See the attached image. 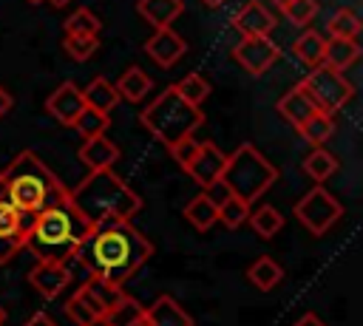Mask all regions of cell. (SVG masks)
I'll return each mask as SVG.
<instances>
[{"mask_svg": "<svg viewBox=\"0 0 363 326\" xmlns=\"http://www.w3.org/2000/svg\"><path fill=\"white\" fill-rule=\"evenodd\" d=\"M153 255V244L130 224V221H108L91 230V235L79 244L77 258L88 269L111 283H125L142 264Z\"/></svg>", "mask_w": 363, "mask_h": 326, "instance_id": "obj_1", "label": "cell"}, {"mask_svg": "<svg viewBox=\"0 0 363 326\" xmlns=\"http://www.w3.org/2000/svg\"><path fill=\"white\" fill-rule=\"evenodd\" d=\"M0 184L3 196L28 218L71 196V190L34 150H23L20 156H14V162L0 173Z\"/></svg>", "mask_w": 363, "mask_h": 326, "instance_id": "obj_2", "label": "cell"}, {"mask_svg": "<svg viewBox=\"0 0 363 326\" xmlns=\"http://www.w3.org/2000/svg\"><path fill=\"white\" fill-rule=\"evenodd\" d=\"M91 224L77 213L71 196L43 213H37L26 230V249L37 255V261H60L68 264L79 244L91 235Z\"/></svg>", "mask_w": 363, "mask_h": 326, "instance_id": "obj_3", "label": "cell"}, {"mask_svg": "<svg viewBox=\"0 0 363 326\" xmlns=\"http://www.w3.org/2000/svg\"><path fill=\"white\" fill-rule=\"evenodd\" d=\"M71 204L91 227H99L108 221H130L142 210V196L113 170H94L71 190Z\"/></svg>", "mask_w": 363, "mask_h": 326, "instance_id": "obj_4", "label": "cell"}, {"mask_svg": "<svg viewBox=\"0 0 363 326\" xmlns=\"http://www.w3.org/2000/svg\"><path fill=\"white\" fill-rule=\"evenodd\" d=\"M139 119L150 136H156L164 147H173L176 142L193 136V130L204 122V113H201V108L187 105L170 85L142 111Z\"/></svg>", "mask_w": 363, "mask_h": 326, "instance_id": "obj_5", "label": "cell"}, {"mask_svg": "<svg viewBox=\"0 0 363 326\" xmlns=\"http://www.w3.org/2000/svg\"><path fill=\"white\" fill-rule=\"evenodd\" d=\"M224 187L230 190V196L252 204L258 201L275 181H278V167L252 145H238L224 164L221 173Z\"/></svg>", "mask_w": 363, "mask_h": 326, "instance_id": "obj_6", "label": "cell"}, {"mask_svg": "<svg viewBox=\"0 0 363 326\" xmlns=\"http://www.w3.org/2000/svg\"><path fill=\"white\" fill-rule=\"evenodd\" d=\"M298 85L306 91V96H309V99L315 102V108L323 111V113H337V111L352 99V94H354L352 82H349L340 71L326 68V65H315Z\"/></svg>", "mask_w": 363, "mask_h": 326, "instance_id": "obj_7", "label": "cell"}, {"mask_svg": "<svg viewBox=\"0 0 363 326\" xmlns=\"http://www.w3.org/2000/svg\"><path fill=\"white\" fill-rule=\"evenodd\" d=\"M295 218L312 232V235H326L340 218H343V204L320 184H315L309 193H303L295 204Z\"/></svg>", "mask_w": 363, "mask_h": 326, "instance_id": "obj_8", "label": "cell"}, {"mask_svg": "<svg viewBox=\"0 0 363 326\" xmlns=\"http://www.w3.org/2000/svg\"><path fill=\"white\" fill-rule=\"evenodd\" d=\"M31 218L23 215L3 193H0V264H9L26 247V230Z\"/></svg>", "mask_w": 363, "mask_h": 326, "instance_id": "obj_9", "label": "cell"}, {"mask_svg": "<svg viewBox=\"0 0 363 326\" xmlns=\"http://www.w3.org/2000/svg\"><path fill=\"white\" fill-rule=\"evenodd\" d=\"M281 57V48L272 43V37H241L233 45V60L252 77H261L272 62Z\"/></svg>", "mask_w": 363, "mask_h": 326, "instance_id": "obj_10", "label": "cell"}, {"mask_svg": "<svg viewBox=\"0 0 363 326\" xmlns=\"http://www.w3.org/2000/svg\"><path fill=\"white\" fill-rule=\"evenodd\" d=\"M224 164H227V156L218 150V145H213V142H199L193 159H190L182 170H184L199 187L207 190L210 184H216V181L221 179Z\"/></svg>", "mask_w": 363, "mask_h": 326, "instance_id": "obj_11", "label": "cell"}, {"mask_svg": "<svg viewBox=\"0 0 363 326\" xmlns=\"http://www.w3.org/2000/svg\"><path fill=\"white\" fill-rule=\"evenodd\" d=\"M77 292L85 298V303L94 309V315H96L99 320H102V317H105L116 303H122V300L128 298V295H125V289H122L119 283L102 281V278H96V275H88Z\"/></svg>", "mask_w": 363, "mask_h": 326, "instance_id": "obj_12", "label": "cell"}, {"mask_svg": "<svg viewBox=\"0 0 363 326\" xmlns=\"http://www.w3.org/2000/svg\"><path fill=\"white\" fill-rule=\"evenodd\" d=\"M85 108V96H82V88L74 85V82H62L60 88L51 91V96L45 99V111L60 122V125H68L74 128L77 116L82 113Z\"/></svg>", "mask_w": 363, "mask_h": 326, "instance_id": "obj_13", "label": "cell"}, {"mask_svg": "<svg viewBox=\"0 0 363 326\" xmlns=\"http://www.w3.org/2000/svg\"><path fill=\"white\" fill-rule=\"evenodd\" d=\"M233 28L241 37H269L275 28V14L258 3V0H247L235 14H233Z\"/></svg>", "mask_w": 363, "mask_h": 326, "instance_id": "obj_14", "label": "cell"}, {"mask_svg": "<svg viewBox=\"0 0 363 326\" xmlns=\"http://www.w3.org/2000/svg\"><path fill=\"white\" fill-rule=\"evenodd\" d=\"M187 51V43L173 31V28H156L147 40H145V54L159 65V68H170L176 65Z\"/></svg>", "mask_w": 363, "mask_h": 326, "instance_id": "obj_15", "label": "cell"}, {"mask_svg": "<svg viewBox=\"0 0 363 326\" xmlns=\"http://www.w3.org/2000/svg\"><path fill=\"white\" fill-rule=\"evenodd\" d=\"M28 281L43 298L51 300V298H60L65 292V286L71 283V272L60 261H37L28 272Z\"/></svg>", "mask_w": 363, "mask_h": 326, "instance_id": "obj_16", "label": "cell"}, {"mask_svg": "<svg viewBox=\"0 0 363 326\" xmlns=\"http://www.w3.org/2000/svg\"><path fill=\"white\" fill-rule=\"evenodd\" d=\"M79 162L94 173V170H113V164L119 162V147L102 136H94V139H85L82 147H79Z\"/></svg>", "mask_w": 363, "mask_h": 326, "instance_id": "obj_17", "label": "cell"}, {"mask_svg": "<svg viewBox=\"0 0 363 326\" xmlns=\"http://www.w3.org/2000/svg\"><path fill=\"white\" fill-rule=\"evenodd\" d=\"M145 320L147 326H193V317L170 295H159L150 306H145Z\"/></svg>", "mask_w": 363, "mask_h": 326, "instance_id": "obj_18", "label": "cell"}, {"mask_svg": "<svg viewBox=\"0 0 363 326\" xmlns=\"http://www.w3.org/2000/svg\"><path fill=\"white\" fill-rule=\"evenodd\" d=\"M318 108H315V102L306 96V91L301 88V85H295V88H289L281 99H278V113L298 130L312 113H315Z\"/></svg>", "mask_w": 363, "mask_h": 326, "instance_id": "obj_19", "label": "cell"}, {"mask_svg": "<svg viewBox=\"0 0 363 326\" xmlns=\"http://www.w3.org/2000/svg\"><path fill=\"white\" fill-rule=\"evenodd\" d=\"M136 11L153 28H170V23L184 11V3L182 0H139Z\"/></svg>", "mask_w": 363, "mask_h": 326, "instance_id": "obj_20", "label": "cell"}, {"mask_svg": "<svg viewBox=\"0 0 363 326\" xmlns=\"http://www.w3.org/2000/svg\"><path fill=\"white\" fill-rule=\"evenodd\" d=\"M360 57V45L357 40H340V37H329L326 45H323V62L326 68H335V71H346L352 62H357Z\"/></svg>", "mask_w": 363, "mask_h": 326, "instance_id": "obj_21", "label": "cell"}, {"mask_svg": "<svg viewBox=\"0 0 363 326\" xmlns=\"http://www.w3.org/2000/svg\"><path fill=\"white\" fill-rule=\"evenodd\" d=\"M82 96H85V105L99 111V113H108L119 105V94H116V85H111L105 77H94L85 88H82Z\"/></svg>", "mask_w": 363, "mask_h": 326, "instance_id": "obj_22", "label": "cell"}, {"mask_svg": "<svg viewBox=\"0 0 363 326\" xmlns=\"http://www.w3.org/2000/svg\"><path fill=\"white\" fill-rule=\"evenodd\" d=\"M153 88V79L139 68V65H130L125 68V74L119 77L116 82V94L119 99H128V102H142Z\"/></svg>", "mask_w": 363, "mask_h": 326, "instance_id": "obj_23", "label": "cell"}, {"mask_svg": "<svg viewBox=\"0 0 363 326\" xmlns=\"http://www.w3.org/2000/svg\"><path fill=\"white\" fill-rule=\"evenodd\" d=\"M184 218L199 230V232H207L213 224H218V204L207 196V193H199L187 201L184 207Z\"/></svg>", "mask_w": 363, "mask_h": 326, "instance_id": "obj_24", "label": "cell"}, {"mask_svg": "<svg viewBox=\"0 0 363 326\" xmlns=\"http://www.w3.org/2000/svg\"><path fill=\"white\" fill-rule=\"evenodd\" d=\"M247 278H250V283H255L261 292H269V289H275V286L284 281V269H281V264H278L275 258L258 255V258L250 264Z\"/></svg>", "mask_w": 363, "mask_h": 326, "instance_id": "obj_25", "label": "cell"}, {"mask_svg": "<svg viewBox=\"0 0 363 326\" xmlns=\"http://www.w3.org/2000/svg\"><path fill=\"white\" fill-rule=\"evenodd\" d=\"M301 139L309 142L312 147H323V142H329V136L335 133V113H323V111H315L301 128H298Z\"/></svg>", "mask_w": 363, "mask_h": 326, "instance_id": "obj_26", "label": "cell"}, {"mask_svg": "<svg viewBox=\"0 0 363 326\" xmlns=\"http://www.w3.org/2000/svg\"><path fill=\"white\" fill-rule=\"evenodd\" d=\"M102 326H147V320H145V306L136 303V300L128 295L122 303H116V306L102 317Z\"/></svg>", "mask_w": 363, "mask_h": 326, "instance_id": "obj_27", "label": "cell"}, {"mask_svg": "<svg viewBox=\"0 0 363 326\" xmlns=\"http://www.w3.org/2000/svg\"><path fill=\"white\" fill-rule=\"evenodd\" d=\"M250 224H252V230H255L258 238L269 241V238H275L284 230V215L272 204H261V207H255L250 213Z\"/></svg>", "mask_w": 363, "mask_h": 326, "instance_id": "obj_28", "label": "cell"}, {"mask_svg": "<svg viewBox=\"0 0 363 326\" xmlns=\"http://www.w3.org/2000/svg\"><path fill=\"white\" fill-rule=\"evenodd\" d=\"M337 159L329 153V150H323V147H312V153L303 159V173L315 181V184H320V181H326L329 176H335L337 173Z\"/></svg>", "mask_w": 363, "mask_h": 326, "instance_id": "obj_29", "label": "cell"}, {"mask_svg": "<svg viewBox=\"0 0 363 326\" xmlns=\"http://www.w3.org/2000/svg\"><path fill=\"white\" fill-rule=\"evenodd\" d=\"M323 45H326V37H323V34H318V31H303V34L295 40L292 51L298 54L301 62H306L309 68H315V65L323 62Z\"/></svg>", "mask_w": 363, "mask_h": 326, "instance_id": "obj_30", "label": "cell"}, {"mask_svg": "<svg viewBox=\"0 0 363 326\" xmlns=\"http://www.w3.org/2000/svg\"><path fill=\"white\" fill-rule=\"evenodd\" d=\"M360 17L352 11V9H337L329 23H326V31L329 37H340V40H357L360 37Z\"/></svg>", "mask_w": 363, "mask_h": 326, "instance_id": "obj_31", "label": "cell"}, {"mask_svg": "<svg viewBox=\"0 0 363 326\" xmlns=\"http://www.w3.org/2000/svg\"><path fill=\"white\" fill-rule=\"evenodd\" d=\"M173 91L187 102V105H193V108H201V102L210 96V82L201 77V74H187L184 79H179L176 85H173Z\"/></svg>", "mask_w": 363, "mask_h": 326, "instance_id": "obj_32", "label": "cell"}, {"mask_svg": "<svg viewBox=\"0 0 363 326\" xmlns=\"http://www.w3.org/2000/svg\"><path fill=\"white\" fill-rule=\"evenodd\" d=\"M65 34H74V37H99V17L91 11V9H77L68 20H65Z\"/></svg>", "mask_w": 363, "mask_h": 326, "instance_id": "obj_33", "label": "cell"}, {"mask_svg": "<svg viewBox=\"0 0 363 326\" xmlns=\"http://www.w3.org/2000/svg\"><path fill=\"white\" fill-rule=\"evenodd\" d=\"M250 210H252V204H247V201H241V198H235V196H227V198L218 204V221H221L227 230H238V227L250 218Z\"/></svg>", "mask_w": 363, "mask_h": 326, "instance_id": "obj_34", "label": "cell"}, {"mask_svg": "<svg viewBox=\"0 0 363 326\" xmlns=\"http://www.w3.org/2000/svg\"><path fill=\"white\" fill-rule=\"evenodd\" d=\"M108 125H111V119H108V113H99V111H94V108H82V113L77 116V122H74V128H77V133L82 136V139H94V136H102L105 130H108Z\"/></svg>", "mask_w": 363, "mask_h": 326, "instance_id": "obj_35", "label": "cell"}, {"mask_svg": "<svg viewBox=\"0 0 363 326\" xmlns=\"http://www.w3.org/2000/svg\"><path fill=\"white\" fill-rule=\"evenodd\" d=\"M62 312H65V317H68L71 323H77V326H99V323H102V320L94 315V309L85 303V298H82L79 292H74V295L65 300Z\"/></svg>", "mask_w": 363, "mask_h": 326, "instance_id": "obj_36", "label": "cell"}, {"mask_svg": "<svg viewBox=\"0 0 363 326\" xmlns=\"http://www.w3.org/2000/svg\"><path fill=\"white\" fill-rule=\"evenodd\" d=\"M62 48H65V54L71 60L85 62V60H91L99 51V37H74V34H65L62 37Z\"/></svg>", "mask_w": 363, "mask_h": 326, "instance_id": "obj_37", "label": "cell"}, {"mask_svg": "<svg viewBox=\"0 0 363 326\" xmlns=\"http://www.w3.org/2000/svg\"><path fill=\"white\" fill-rule=\"evenodd\" d=\"M281 11L286 14L289 23H295V26H306V23H312V17L318 14V0H289Z\"/></svg>", "mask_w": 363, "mask_h": 326, "instance_id": "obj_38", "label": "cell"}, {"mask_svg": "<svg viewBox=\"0 0 363 326\" xmlns=\"http://www.w3.org/2000/svg\"><path fill=\"white\" fill-rule=\"evenodd\" d=\"M196 147H199V142L193 139V136H187V139H182V142H176L173 147H167L170 150V156L176 159V164H187L190 159H193V153H196Z\"/></svg>", "mask_w": 363, "mask_h": 326, "instance_id": "obj_39", "label": "cell"}, {"mask_svg": "<svg viewBox=\"0 0 363 326\" xmlns=\"http://www.w3.org/2000/svg\"><path fill=\"white\" fill-rule=\"evenodd\" d=\"M23 326H57V323H54V317L48 312H34Z\"/></svg>", "mask_w": 363, "mask_h": 326, "instance_id": "obj_40", "label": "cell"}, {"mask_svg": "<svg viewBox=\"0 0 363 326\" xmlns=\"http://www.w3.org/2000/svg\"><path fill=\"white\" fill-rule=\"evenodd\" d=\"M11 105H14V96H11V94H9L3 85H0V119H3V116L11 111Z\"/></svg>", "mask_w": 363, "mask_h": 326, "instance_id": "obj_41", "label": "cell"}, {"mask_svg": "<svg viewBox=\"0 0 363 326\" xmlns=\"http://www.w3.org/2000/svg\"><path fill=\"white\" fill-rule=\"evenodd\" d=\"M292 326H326V323H323V320H320L315 312H306V315H301V317H298Z\"/></svg>", "mask_w": 363, "mask_h": 326, "instance_id": "obj_42", "label": "cell"}, {"mask_svg": "<svg viewBox=\"0 0 363 326\" xmlns=\"http://www.w3.org/2000/svg\"><path fill=\"white\" fill-rule=\"evenodd\" d=\"M201 3H204V6H210V9H218L224 0H201Z\"/></svg>", "mask_w": 363, "mask_h": 326, "instance_id": "obj_43", "label": "cell"}, {"mask_svg": "<svg viewBox=\"0 0 363 326\" xmlns=\"http://www.w3.org/2000/svg\"><path fill=\"white\" fill-rule=\"evenodd\" d=\"M48 3H51V6H54V9H62V6H68V3H71V0H48Z\"/></svg>", "mask_w": 363, "mask_h": 326, "instance_id": "obj_44", "label": "cell"}, {"mask_svg": "<svg viewBox=\"0 0 363 326\" xmlns=\"http://www.w3.org/2000/svg\"><path fill=\"white\" fill-rule=\"evenodd\" d=\"M269 3H272V6H278V9H284V6L289 3V0H269Z\"/></svg>", "mask_w": 363, "mask_h": 326, "instance_id": "obj_45", "label": "cell"}, {"mask_svg": "<svg viewBox=\"0 0 363 326\" xmlns=\"http://www.w3.org/2000/svg\"><path fill=\"white\" fill-rule=\"evenodd\" d=\"M0 326H6V309L0 306Z\"/></svg>", "mask_w": 363, "mask_h": 326, "instance_id": "obj_46", "label": "cell"}, {"mask_svg": "<svg viewBox=\"0 0 363 326\" xmlns=\"http://www.w3.org/2000/svg\"><path fill=\"white\" fill-rule=\"evenodd\" d=\"M28 3H31V6H40V3H45V0H28Z\"/></svg>", "mask_w": 363, "mask_h": 326, "instance_id": "obj_47", "label": "cell"}]
</instances>
